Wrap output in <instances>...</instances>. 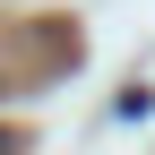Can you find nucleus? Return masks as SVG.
I'll return each instance as SVG.
<instances>
[{"label":"nucleus","instance_id":"nucleus-1","mask_svg":"<svg viewBox=\"0 0 155 155\" xmlns=\"http://www.w3.org/2000/svg\"><path fill=\"white\" fill-rule=\"evenodd\" d=\"M0 155H17V138H9V129H0Z\"/></svg>","mask_w":155,"mask_h":155}]
</instances>
